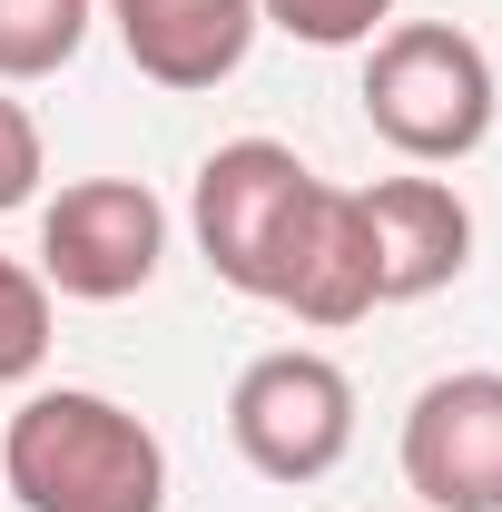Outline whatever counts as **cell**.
<instances>
[{
	"instance_id": "cell-1",
	"label": "cell",
	"mask_w": 502,
	"mask_h": 512,
	"mask_svg": "<svg viewBox=\"0 0 502 512\" xmlns=\"http://www.w3.org/2000/svg\"><path fill=\"white\" fill-rule=\"evenodd\" d=\"M0 483L20 512H168V444L119 394L40 384L0 434Z\"/></svg>"
},
{
	"instance_id": "cell-2",
	"label": "cell",
	"mask_w": 502,
	"mask_h": 512,
	"mask_svg": "<svg viewBox=\"0 0 502 512\" xmlns=\"http://www.w3.org/2000/svg\"><path fill=\"white\" fill-rule=\"evenodd\" d=\"M325 178L286 138H227L197 158V188H188V227H197V256L217 286H237L256 306H286L296 276H306V247L325 227Z\"/></svg>"
},
{
	"instance_id": "cell-3",
	"label": "cell",
	"mask_w": 502,
	"mask_h": 512,
	"mask_svg": "<svg viewBox=\"0 0 502 512\" xmlns=\"http://www.w3.org/2000/svg\"><path fill=\"white\" fill-rule=\"evenodd\" d=\"M493 60L453 20H394L365 40V128L414 168H453L493 138Z\"/></svg>"
},
{
	"instance_id": "cell-4",
	"label": "cell",
	"mask_w": 502,
	"mask_h": 512,
	"mask_svg": "<svg viewBox=\"0 0 502 512\" xmlns=\"http://www.w3.org/2000/svg\"><path fill=\"white\" fill-rule=\"evenodd\" d=\"M227 434L266 483H325L355 453V384L315 345H276L227 384Z\"/></svg>"
},
{
	"instance_id": "cell-5",
	"label": "cell",
	"mask_w": 502,
	"mask_h": 512,
	"mask_svg": "<svg viewBox=\"0 0 502 512\" xmlns=\"http://www.w3.org/2000/svg\"><path fill=\"white\" fill-rule=\"evenodd\" d=\"M168 256V207L138 178H69L40 207V286L79 306H119Z\"/></svg>"
},
{
	"instance_id": "cell-6",
	"label": "cell",
	"mask_w": 502,
	"mask_h": 512,
	"mask_svg": "<svg viewBox=\"0 0 502 512\" xmlns=\"http://www.w3.org/2000/svg\"><path fill=\"white\" fill-rule=\"evenodd\" d=\"M404 483L424 512H502V375L463 365L404 404Z\"/></svg>"
},
{
	"instance_id": "cell-7",
	"label": "cell",
	"mask_w": 502,
	"mask_h": 512,
	"mask_svg": "<svg viewBox=\"0 0 502 512\" xmlns=\"http://www.w3.org/2000/svg\"><path fill=\"white\" fill-rule=\"evenodd\" d=\"M355 217H365V256H375V306L443 296L473 266V207L443 178H375V188H355Z\"/></svg>"
},
{
	"instance_id": "cell-8",
	"label": "cell",
	"mask_w": 502,
	"mask_h": 512,
	"mask_svg": "<svg viewBox=\"0 0 502 512\" xmlns=\"http://www.w3.org/2000/svg\"><path fill=\"white\" fill-rule=\"evenodd\" d=\"M99 20L119 30V50L138 79L158 89H217L237 79L256 50V0H99Z\"/></svg>"
},
{
	"instance_id": "cell-9",
	"label": "cell",
	"mask_w": 502,
	"mask_h": 512,
	"mask_svg": "<svg viewBox=\"0 0 502 512\" xmlns=\"http://www.w3.org/2000/svg\"><path fill=\"white\" fill-rule=\"evenodd\" d=\"M89 20H99V0H0V89L69 69Z\"/></svg>"
},
{
	"instance_id": "cell-10",
	"label": "cell",
	"mask_w": 502,
	"mask_h": 512,
	"mask_svg": "<svg viewBox=\"0 0 502 512\" xmlns=\"http://www.w3.org/2000/svg\"><path fill=\"white\" fill-rule=\"evenodd\" d=\"M50 365V286L40 266L0 256V384H30Z\"/></svg>"
},
{
	"instance_id": "cell-11",
	"label": "cell",
	"mask_w": 502,
	"mask_h": 512,
	"mask_svg": "<svg viewBox=\"0 0 502 512\" xmlns=\"http://www.w3.org/2000/svg\"><path fill=\"white\" fill-rule=\"evenodd\" d=\"M256 20L286 30V40H306V50H365L394 20V0H256Z\"/></svg>"
},
{
	"instance_id": "cell-12",
	"label": "cell",
	"mask_w": 502,
	"mask_h": 512,
	"mask_svg": "<svg viewBox=\"0 0 502 512\" xmlns=\"http://www.w3.org/2000/svg\"><path fill=\"white\" fill-rule=\"evenodd\" d=\"M30 197H40V119L0 89V217L30 207Z\"/></svg>"
}]
</instances>
